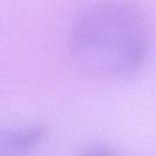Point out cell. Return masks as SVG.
<instances>
[{
  "instance_id": "obj_1",
  "label": "cell",
  "mask_w": 156,
  "mask_h": 156,
  "mask_svg": "<svg viewBox=\"0 0 156 156\" xmlns=\"http://www.w3.org/2000/svg\"><path fill=\"white\" fill-rule=\"evenodd\" d=\"M147 16L128 0H104L74 21L69 49L74 63L91 78L122 82L135 77L149 55Z\"/></svg>"
},
{
  "instance_id": "obj_3",
  "label": "cell",
  "mask_w": 156,
  "mask_h": 156,
  "mask_svg": "<svg viewBox=\"0 0 156 156\" xmlns=\"http://www.w3.org/2000/svg\"><path fill=\"white\" fill-rule=\"evenodd\" d=\"M80 156H112V154L104 145H93L84 150Z\"/></svg>"
},
{
  "instance_id": "obj_2",
  "label": "cell",
  "mask_w": 156,
  "mask_h": 156,
  "mask_svg": "<svg viewBox=\"0 0 156 156\" xmlns=\"http://www.w3.org/2000/svg\"><path fill=\"white\" fill-rule=\"evenodd\" d=\"M46 135V127L33 124L28 127L6 128L0 130V156H28Z\"/></svg>"
}]
</instances>
